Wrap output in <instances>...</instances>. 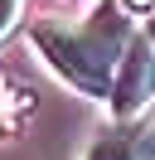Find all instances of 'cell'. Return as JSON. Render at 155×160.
I'll list each match as a JSON object with an SVG mask.
<instances>
[{"instance_id": "obj_1", "label": "cell", "mask_w": 155, "mask_h": 160, "mask_svg": "<svg viewBox=\"0 0 155 160\" xmlns=\"http://www.w3.org/2000/svg\"><path fill=\"white\" fill-rule=\"evenodd\" d=\"M29 44L39 49V58L82 97L107 102L112 97V78H116V53L97 39L87 24H68V20H34L29 24Z\"/></svg>"}, {"instance_id": "obj_2", "label": "cell", "mask_w": 155, "mask_h": 160, "mask_svg": "<svg viewBox=\"0 0 155 160\" xmlns=\"http://www.w3.org/2000/svg\"><path fill=\"white\" fill-rule=\"evenodd\" d=\"M150 102H155V44L145 39V29H141L131 39V49L121 53V63H116L107 112L116 117V126H131L136 117H145Z\"/></svg>"}, {"instance_id": "obj_3", "label": "cell", "mask_w": 155, "mask_h": 160, "mask_svg": "<svg viewBox=\"0 0 155 160\" xmlns=\"http://www.w3.org/2000/svg\"><path fill=\"white\" fill-rule=\"evenodd\" d=\"M82 160H155V136L131 131V126H112L87 146Z\"/></svg>"}, {"instance_id": "obj_4", "label": "cell", "mask_w": 155, "mask_h": 160, "mask_svg": "<svg viewBox=\"0 0 155 160\" xmlns=\"http://www.w3.org/2000/svg\"><path fill=\"white\" fill-rule=\"evenodd\" d=\"M19 15H24V0H0V39L19 24Z\"/></svg>"}, {"instance_id": "obj_5", "label": "cell", "mask_w": 155, "mask_h": 160, "mask_svg": "<svg viewBox=\"0 0 155 160\" xmlns=\"http://www.w3.org/2000/svg\"><path fill=\"white\" fill-rule=\"evenodd\" d=\"M131 15H155V0H121Z\"/></svg>"}, {"instance_id": "obj_6", "label": "cell", "mask_w": 155, "mask_h": 160, "mask_svg": "<svg viewBox=\"0 0 155 160\" xmlns=\"http://www.w3.org/2000/svg\"><path fill=\"white\" fill-rule=\"evenodd\" d=\"M145 39L155 44V15H150V20H145Z\"/></svg>"}]
</instances>
